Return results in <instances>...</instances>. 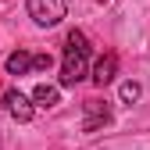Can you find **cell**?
<instances>
[{
	"label": "cell",
	"mask_w": 150,
	"mask_h": 150,
	"mask_svg": "<svg viewBox=\"0 0 150 150\" xmlns=\"http://www.w3.org/2000/svg\"><path fill=\"white\" fill-rule=\"evenodd\" d=\"M107 122H111V107L104 100H86V122H82L86 132H97V129L107 125Z\"/></svg>",
	"instance_id": "4"
},
{
	"label": "cell",
	"mask_w": 150,
	"mask_h": 150,
	"mask_svg": "<svg viewBox=\"0 0 150 150\" xmlns=\"http://www.w3.org/2000/svg\"><path fill=\"white\" fill-rule=\"evenodd\" d=\"M115 75H118V57H115V54L97 57V64H93V82H97V86H107Z\"/></svg>",
	"instance_id": "5"
},
{
	"label": "cell",
	"mask_w": 150,
	"mask_h": 150,
	"mask_svg": "<svg viewBox=\"0 0 150 150\" xmlns=\"http://www.w3.org/2000/svg\"><path fill=\"white\" fill-rule=\"evenodd\" d=\"M50 64H54L50 54H36V57H32V68H36V71H50Z\"/></svg>",
	"instance_id": "9"
},
{
	"label": "cell",
	"mask_w": 150,
	"mask_h": 150,
	"mask_svg": "<svg viewBox=\"0 0 150 150\" xmlns=\"http://www.w3.org/2000/svg\"><path fill=\"white\" fill-rule=\"evenodd\" d=\"M4 68H7V75H25V71H32V54L29 50H14Z\"/></svg>",
	"instance_id": "6"
},
{
	"label": "cell",
	"mask_w": 150,
	"mask_h": 150,
	"mask_svg": "<svg viewBox=\"0 0 150 150\" xmlns=\"http://www.w3.org/2000/svg\"><path fill=\"white\" fill-rule=\"evenodd\" d=\"M32 100H36V107H54L61 100V93H57V86H47V82H40L32 89Z\"/></svg>",
	"instance_id": "7"
},
{
	"label": "cell",
	"mask_w": 150,
	"mask_h": 150,
	"mask_svg": "<svg viewBox=\"0 0 150 150\" xmlns=\"http://www.w3.org/2000/svg\"><path fill=\"white\" fill-rule=\"evenodd\" d=\"M122 100H125V104L139 100V82H122Z\"/></svg>",
	"instance_id": "8"
},
{
	"label": "cell",
	"mask_w": 150,
	"mask_h": 150,
	"mask_svg": "<svg viewBox=\"0 0 150 150\" xmlns=\"http://www.w3.org/2000/svg\"><path fill=\"white\" fill-rule=\"evenodd\" d=\"M100 4H104V0H100Z\"/></svg>",
	"instance_id": "10"
},
{
	"label": "cell",
	"mask_w": 150,
	"mask_h": 150,
	"mask_svg": "<svg viewBox=\"0 0 150 150\" xmlns=\"http://www.w3.org/2000/svg\"><path fill=\"white\" fill-rule=\"evenodd\" d=\"M4 107H7V115L18 118V122H29L32 118V104H29V97L22 89H7L4 93Z\"/></svg>",
	"instance_id": "3"
},
{
	"label": "cell",
	"mask_w": 150,
	"mask_h": 150,
	"mask_svg": "<svg viewBox=\"0 0 150 150\" xmlns=\"http://www.w3.org/2000/svg\"><path fill=\"white\" fill-rule=\"evenodd\" d=\"M86 57H89V40L86 32L71 29L64 40V64H61V86H75L86 75Z\"/></svg>",
	"instance_id": "1"
},
{
	"label": "cell",
	"mask_w": 150,
	"mask_h": 150,
	"mask_svg": "<svg viewBox=\"0 0 150 150\" xmlns=\"http://www.w3.org/2000/svg\"><path fill=\"white\" fill-rule=\"evenodd\" d=\"M25 7H29V18H32L36 25H43V29L61 25V18L68 14L64 0H25Z\"/></svg>",
	"instance_id": "2"
}]
</instances>
